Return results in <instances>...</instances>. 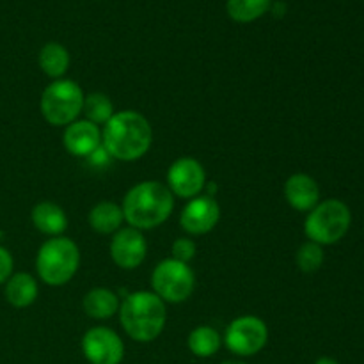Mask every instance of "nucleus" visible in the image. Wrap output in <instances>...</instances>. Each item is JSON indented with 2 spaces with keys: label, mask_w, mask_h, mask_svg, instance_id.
Instances as JSON below:
<instances>
[{
  "label": "nucleus",
  "mask_w": 364,
  "mask_h": 364,
  "mask_svg": "<svg viewBox=\"0 0 364 364\" xmlns=\"http://www.w3.org/2000/svg\"><path fill=\"white\" fill-rule=\"evenodd\" d=\"M153 128L149 121L135 110L114 112L102 132V144L107 155L121 162H134L149 151Z\"/></svg>",
  "instance_id": "f257e3e1"
},
{
  "label": "nucleus",
  "mask_w": 364,
  "mask_h": 364,
  "mask_svg": "<svg viewBox=\"0 0 364 364\" xmlns=\"http://www.w3.org/2000/svg\"><path fill=\"white\" fill-rule=\"evenodd\" d=\"M124 220L135 230H153L166 223L174 208V196L166 183L141 181L123 199Z\"/></svg>",
  "instance_id": "f03ea898"
},
{
  "label": "nucleus",
  "mask_w": 364,
  "mask_h": 364,
  "mask_svg": "<svg viewBox=\"0 0 364 364\" xmlns=\"http://www.w3.org/2000/svg\"><path fill=\"white\" fill-rule=\"evenodd\" d=\"M119 320L132 340L149 343L156 340L166 327V302L153 291H134L119 306Z\"/></svg>",
  "instance_id": "7ed1b4c3"
},
{
  "label": "nucleus",
  "mask_w": 364,
  "mask_h": 364,
  "mask_svg": "<svg viewBox=\"0 0 364 364\" xmlns=\"http://www.w3.org/2000/svg\"><path fill=\"white\" fill-rule=\"evenodd\" d=\"M80 267V251L71 238L53 237L39 247L36 270L48 287H64Z\"/></svg>",
  "instance_id": "20e7f679"
},
{
  "label": "nucleus",
  "mask_w": 364,
  "mask_h": 364,
  "mask_svg": "<svg viewBox=\"0 0 364 364\" xmlns=\"http://www.w3.org/2000/svg\"><path fill=\"white\" fill-rule=\"evenodd\" d=\"M350 223V208L340 199H327V201L318 203L308 213L304 233L315 244L333 245L348 233Z\"/></svg>",
  "instance_id": "39448f33"
},
{
  "label": "nucleus",
  "mask_w": 364,
  "mask_h": 364,
  "mask_svg": "<svg viewBox=\"0 0 364 364\" xmlns=\"http://www.w3.org/2000/svg\"><path fill=\"white\" fill-rule=\"evenodd\" d=\"M85 95L80 85L70 78H59L43 91L39 109L53 127H68L82 114Z\"/></svg>",
  "instance_id": "423d86ee"
},
{
  "label": "nucleus",
  "mask_w": 364,
  "mask_h": 364,
  "mask_svg": "<svg viewBox=\"0 0 364 364\" xmlns=\"http://www.w3.org/2000/svg\"><path fill=\"white\" fill-rule=\"evenodd\" d=\"M151 287L153 294L159 295L164 302L180 304L194 294L196 276L187 263L173 258L164 259L153 270Z\"/></svg>",
  "instance_id": "0eeeda50"
},
{
  "label": "nucleus",
  "mask_w": 364,
  "mask_h": 364,
  "mask_svg": "<svg viewBox=\"0 0 364 364\" xmlns=\"http://www.w3.org/2000/svg\"><path fill=\"white\" fill-rule=\"evenodd\" d=\"M269 341V327L258 316H240L228 326L224 343L233 354L249 358L258 354Z\"/></svg>",
  "instance_id": "6e6552de"
},
{
  "label": "nucleus",
  "mask_w": 364,
  "mask_h": 364,
  "mask_svg": "<svg viewBox=\"0 0 364 364\" xmlns=\"http://www.w3.org/2000/svg\"><path fill=\"white\" fill-rule=\"evenodd\" d=\"M82 352L91 364H119L124 358V345L112 329L92 327L82 338Z\"/></svg>",
  "instance_id": "1a4fd4ad"
},
{
  "label": "nucleus",
  "mask_w": 364,
  "mask_h": 364,
  "mask_svg": "<svg viewBox=\"0 0 364 364\" xmlns=\"http://www.w3.org/2000/svg\"><path fill=\"white\" fill-rule=\"evenodd\" d=\"M206 183V173L201 164L191 156H183L173 162L167 171V188L181 199L199 196Z\"/></svg>",
  "instance_id": "9d476101"
},
{
  "label": "nucleus",
  "mask_w": 364,
  "mask_h": 364,
  "mask_svg": "<svg viewBox=\"0 0 364 364\" xmlns=\"http://www.w3.org/2000/svg\"><path fill=\"white\" fill-rule=\"evenodd\" d=\"M148 255V244L142 231L135 228H121L110 240V258L117 267L134 270L144 262Z\"/></svg>",
  "instance_id": "9b49d317"
},
{
  "label": "nucleus",
  "mask_w": 364,
  "mask_h": 364,
  "mask_svg": "<svg viewBox=\"0 0 364 364\" xmlns=\"http://www.w3.org/2000/svg\"><path fill=\"white\" fill-rule=\"evenodd\" d=\"M220 206L213 196H196L183 208L180 224L188 235H206L217 226Z\"/></svg>",
  "instance_id": "f8f14e48"
},
{
  "label": "nucleus",
  "mask_w": 364,
  "mask_h": 364,
  "mask_svg": "<svg viewBox=\"0 0 364 364\" xmlns=\"http://www.w3.org/2000/svg\"><path fill=\"white\" fill-rule=\"evenodd\" d=\"M63 144L73 156H91L102 146V132L87 119L73 121L64 130Z\"/></svg>",
  "instance_id": "ddd939ff"
},
{
  "label": "nucleus",
  "mask_w": 364,
  "mask_h": 364,
  "mask_svg": "<svg viewBox=\"0 0 364 364\" xmlns=\"http://www.w3.org/2000/svg\"><path fill=\"white\" fill-rule=\"evenodd\" d=\"M284 198L294 210L311 212L320 201V187L309 174H291L284 183Z\"/></svg>",
  "instance_id": "4468645a"
},
{
  "label": "nucleus",
  "mask_w": 364,
  "mask_h": 364,
  "mask_svg": "<svg viewBox=\"0 0 364 364\" xmlns=\"http://www.w3.org/2000/svg\"><path fill=\"white\" fill-rule=\"evenodd\" d=\"M32 224L41 233L50 237H59L66 231L68 217L59 205L50 201H43L32 208Z\"/></svg>",
  "instance_id": "2eb2a0df"
},
{
  "label": "nucleus",
  "mask_w": 364,
  "mask_h": 364,
  "mask_svg": "<svg viewBox=\"0 0 364 364\" xmlns=\"http://www.w3.org/2000/svg\"><path fill=\"white\" fill-rule=\"evenodd\" d=\"M4 294H6V301L14 308H28L38 299V281L27 272L13 274L7 279Z\"/></svg>",
  "instance_id": "dca6fc26"
},
{
  "label": "nucleus",
  "mask_w": 364,
  "mask_h": 364,
  "mask_svg": "<svg viewBox=\"0 0 364 364\" xmlns=\"http://www.w3.org/2000/svg\"><path fill=\"white\" fill-rule=\"evenodd\" d=\"M123 208L116 203L102 201L89 212V226L100 235L116 233L123 226Z\"/></svg>",
  "instance_id": "f3484780"
},
{
  "label": "nucleus",
  "mask_w": 364,
  "mask_h": 364,
  "mask_svg": "<svg viewBox=\"0 0 364 364\" xmlns=\"http://www.w3.org/2000/svg\"><path fill=\"white\" fill-rule=\"evenodd\" d=\"M82 308H84L85 315L91 318L107 320L119 311V301L114 291L107 290V288H95L85 294Z\"/></svg>",
  "instance_id": "a211bd4d"
},
{
  "label": "nucleus",
  "mask_w": 364,
  "mask_h": 364,
  "mask_svg": "<svg viewBox=\"0 0 364 364\" xmlns=\"http://www.w3.org/2000/svg\"><path fill=\"white\" fill-rule=\"evenodd\" d=\"M39 68L43 70V73L48 75L50 78H55L59 80L64 73L70 68V52L66 50V46H63L60 43L50 41L39 50L38 57Z\"/></svg>",
  "instance_id": "6ab92c4d"
},
{
  "label": "nucleus",
  "mask_w": 364,
  "mask_h": 364,
  "mask_svg": "<svg viewBox=\"0 0 364 364\" xmlns=\"http://www.w3.org/2000/svg\"><path fill=\"white\" fill-rule=\"evenodd\" d=\"M188 350L198 358H212L219 352L223 345V336L219 331L210 326H199L188 334Z\"/></svg>",
  "instance_id": "aec40b11"
},
{
  "label": "nucleus",
  "mask_w": 364,
  "mask_h": 364,
  "mask_svg": "<svg viewBox=\"0 0 364 364\" xmlns=\"http://www.w3.org/2000/svg\"><path fill=\"white\" fill-rule=\"evenodd\" d=\"M272 9V0H228L226 11L231 20L251 23Z\"/></svg>",
  "instance_id": "412c9836"
},
{
  "label": "nucleus",
  "mask_w": 364,
  "mask_h": 364,
  "mask_svg": "<svg viewBox=\"0 0 364 364\" xmlns=\"http://www.w3.org/2000/svg\"><path fill=\"white\" fill-rule=\"evenodd\" d=\"M82 112H84L85 119L98 127V124H105L114 116V105L109 96L103 92H91L85 96Z\"/></svg>",
  "instance_id": "4be33fe9"
},
{
  "label": "nucleus",
  "mask_w": 364,
  "mask_h": 364,
  "mask_svg": "<svg viewBox=\"0 0 364 364\" xmlns=\"http://www.w3.org/2000/svg\"><path fill=\"white\" fill-rule=\"evenodd\" d=\"M295 262L297 267L306 274H313L323 265V249L322 245L315 244V242L308 240L299 247L297 255H295Z\"/></svg>",
  "instance_id": "5701e85b"
},
{
  "label": "nucleus",
  "mask_w": 364,
  "mask_h": 364,
  "mask_svg": "<svg viewBox=\"0 0 364 364\" xmlns=\"http://www.w3.org/2000/svg\"><path fill=\"white\" fill-rule=\"evenodd\" d=\"M171 255H173V259L188 265L191 259L196 256V244L191 238H178V240H174L173 247H171Z\"/></svg>",
  "instance_id": "b1692460"
},
{
  "label": "nucleus",
  "mask_w": 364,
  "mask_h": 364,
  "mask_svg": "<svg viewBox=\"0 0 364 364\" xmlns=\"http://www.w3.org/2000/svg\"><path fill=\"white\" fill-rule=\"evenodd\" d=\"M14 259L6 247H0V284H6L7 279L13 276Z\"/></svg>",
  "instance_id": "393cba45"
},
{
  "label": "nucleus",
  "mask_w": 364,
  "mask_h": 364,
  "mask_svg": "<svg viewBox=\"0 0 364 364\" xmlns=\"http://www.w3.org/2000/svg\"><path fill=\"white\" fill-rule=\"evenodd\" d=\"M315 364H340V363L334 361V359H331V358H320V359H316Z\"/></svg>",
  "instance_id": "a878e982"
},
{
  "label": "nucleus",
  "mask_w": 364,
  "mask_h": 364,
  "mask_svg": "<svg viewBox=\"0 0 364 364\" xmlns=\"http://www.w3.org/2000/svg\"><path fill=\"white\" fill-rule=\"evenodd\" d=\"M223 364H247V363H242V361H226V363H223Z\"/></svg>",
  "instance_id": "bb28decb"
}]
</instances>
